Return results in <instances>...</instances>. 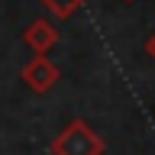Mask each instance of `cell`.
Returning a JSON list of instances; mask_svg holds the SVG:
<instances>
[{
    "label": "cell",
    "instance_id": "3957f363",
    "mask_svg": "<svg viewBox=\"0 0 155 155\" xmlns=\"http://www.w3.org/2000/svg\"><path fill=\"white\" fill-rule=\"evenodd\" d=\"M23 42H26L36 55H48L58 42V29L52 19H32L26 29H23Z\"/></svg>",
    "mask_w": 155,
    "mask_h": 155
},
{
    "label": "cell",
    "instance_id": "5b68a950",
    "mask_svg": "<svg viewBox=\"0 0 155 155\" xmlns=\"http://www.w3.org/2000/svg\"><path fill=\"white\" fill-rule=\"evenodd\" d=\"M145 55H149V58L155 61V32H152L149 39H145Z\"/></svg>",
    "mask_w": 155,
    "mask_h": 155
},
{
    "label": "cell",
    "instance_id": "277c9868",
    "mask_svg": "<svg viewBox=\"0 0 155 155\" xmlns=\"http://www.w3.org/2000/svg\"><path fill=\"white\" fill-rule=\"evenodd\" d=\"M39 3H42V7H45L55 19H71L78 10L87 3V0H39Z\"/></svg>",
    "mask_w": 155,
    "mask_h": 155
},
{
    "label": "cell",
    "instance_id": "6da1fadb",
    "mask_svg": "<svg viewBox=\"0 0 155 155\" xmlns=\"http://www.w3.org/2000/svg\"><path fill=\"white\" fill-rule=\"evenodd\" d=\"M104 149H107L104 139L84 120H71L52 139V155H104Z\"/></svg>",
    "mask_w": 155,
    "mask_h": 155
},
{
    "label": "cell",
    "instance_id": "8992f818",
    "mask_svg": "<svg viewBox=\"0 0 155 155\" xmlns=\"http://www.w3.org/2000/svg\"><path fill=\"white\" fill-rule=\"evenodd\" d=\"M123 3H133V0H123Z\"/></svg>",
    "mask_w": 155,
    "mask_h": 155
},
{
    "label": "cell",
    "instance_id": "7a4b0ae2",
    "mask_svg": "<svg viewBox=\"0 0 155 155\" xmlns=\"http://www.w3.org/2000/svg\"><path fill=\"white\" fill-rule=\"evenodd\" d=\"M23 81L29 84V91H36V94H45L52 87L58 84V68L48 61V55H36L23 68Z\"/></svg>",
    "mask_w": 155,
    "mask_h": 155
}]
</instances>
